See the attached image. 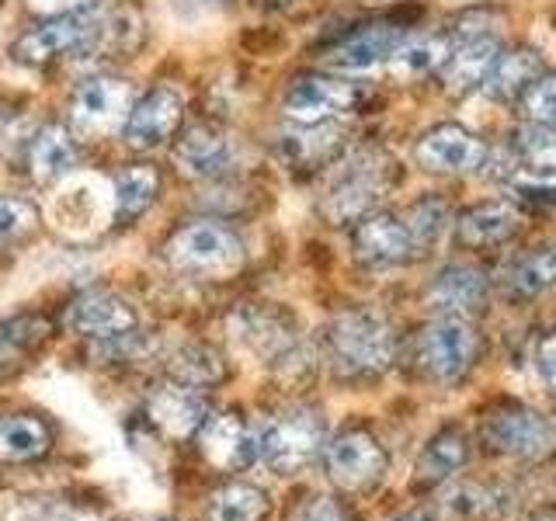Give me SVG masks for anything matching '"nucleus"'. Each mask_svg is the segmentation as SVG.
<instances>
[{
  "label": "nucleus",
  "mask_w": 556,
  "mask_h": 521,
  "mask_svg": "<svg viewBox=\"0 0 556 521\" xmlns=\"http://www.w3.org/2000/svg\"><path fill=\"white\" fill-rule=\"evenodd\" d=\"M52 448V431L31 414H0V462H35Z\"/></svg>",
  "instance_id": "bb28decb"
},
{
  "label": "nucleus",
  "mask_w": 556,
  "mask_h": 521,
  "mask_svg": "<svg viewBox=\"0 0 556 521\" xmlns=\"http://www.w3.org/2000/svg\"><path fill=\"white\" fill-rule=\"evenodd\" d=\"M49 330L52 323L42 313H22V317H11L0 323V379L11 376L17 365L49 338Z\"/></svg>",
  "instance_id": "cd10ccee"
},
{
  "label": "nucleus",
  "mask_w": 556,
  "mask_h": 521,
  "mask_svg": "<svg viewBox=\"0 0 556 521\" xmlns=\"http://www.w3.org/2000/svg\"><path fill=\"white\" fill-rule=\"evenodd\" d=\"M181 118H185V98L174 91V87H153L143 98H136L132 104V115L126 122V143L132 150H156L164 147L167 139L178 136L181 129Z\"/></svg>",
  "instance_id": "4468645a"
},
{
  "label": "nucleus",
  "mask_w": 556,
  "mask_h": 521,
  "mask_svg": "<svg viewBox=\"0 0 556 521\" xmlns=\"http://www.w3.org/2000/svg\"><path fill=\"white\" fill-rule=\"evenodd\" d=\"M400 181V164L382 150H358L338 164V174L330 178L320 213L330 226H352L372 216L379 202L390 195V188Z\"/></svg>",
  "instance_id": "f257e3e1"
},
{
  "label": "nucleus",
  "mask_w": 556,
  "mask_h": 521,
  "mask_svg": "<svg viewBox=\"0 0 556 521\" xmlns=\"http://www.w3.org/2000/svg\"><path fill=\"white\" fill-rule=\"evenodd\" d=\"M508 289L518 300H535L556 289V243H543L529 254H521L508 271Z\"/></svg>",
  "instance_id": "c756f323"
},
{
  "label": "nucleus",
  "mask_w": 556,
  "mask_h": 521,
  "mask_svg": "<svg viewBox=\"0 0 556 521\" xmlns=\"http://www.w3.org/2000/svg\"><path fill=\"white\" fill-rule=\"evenodd\" d=\"M404 219H407V230H410V240H414V251H425V254L445 237V230L452 226L448 202L439 199V195L417 199L404 213Z\"/></svg>",
  "instance_id": "72a5a7b5"
},
{
  "label": "nucleus",
  "mask_w": 556,
  "mask_h": 521,
  "mask_svg": "<svg viewBox=\"0 0 556 521\" xmlns=\"http://www.w3.org/2000/svg\"><path fill=\"white\" fill-rule=\"evenodd\" d=\"M324 466L330 480L341 483L344 491H365L387 473V448L369 431L348 428L324 445Z\"/></svg>",
  "instance_id": "9b49d317"
},
{
  "label": "nucleus",
  "mask_w": 556,
  "mask_h": 521,
  "mask_svg": "<svg viewBox=\"0 0 556 521\" xmlns=\"http://www.w3.org/2000/svg\"><path fill=\"white\" fill-rule=\"evenodd\" d=\"M233 330L251 355L275 365V369H300V365H306V347L295 338L289 317H282V313L268 306H248L233 317Z\"/></svg>",
  "instance_id": "6e6552de"
},
{
  "label": "nucleus",
  "mask_w": 556,
  "mask_h": 521,
  "mask_svg": "<svg viewBox=\"0 0 556 521\" xmlns=\"http://www.w3.org/2000/svg\"><path fill=\"white\" fill-rule=\"evenodd\" d=\"M543 74H546L543 52L532 46H515L501 52V60L494 63L483 87L494 101H515V98H526V91Z\"/></svg>",
  "instance_id": "b1692460"
},
{
  "label": "nucleus",
  "mask_w": 556,
  "mask_h": 521,
  "mask_svg": "<svg viewBox=\"0 0 556 521\" xmlns=\"http://www.w3.org/2000/svg\"><path fill=\"white\" fill-rule=\"evenodd\" d=\"M407 25L400 22H369L330 46L324 52V63L338 74H365L379 63H390L393 52L407 42Z\"/></svg>",
  "instance_id": "f8f14e48"
},
{
  "label": "nucleus",
  "mask_w": 556,
  "mask_h": 521,
  "mask_svg": "<svg viewBox=\"0 0 556 521\" xmlns=\"http://www.w3.org/2000/svg\"><path fill=\"white\" fill-rule=\"evenodd\" d=\"M466 459H469V439L459 428H445L425 445L421 459H417V476L428 483H439L456 473V469H463Z\"/></svg>",
  "instance_id": "2f4dec72"
},
{
  "label": "nucleus",
  "mask_w": 556,
  "mask_h": 521,
  "mask_svg": "<svg viewBox=\"0 0 556 521\" xmlns=\"http://www.w3.org/2000/svg\"><path fill=\"white\" fill-rule=\"evenodd\" d=\"M348 136H352V129L341 126L338 118H330V122H317V126H300L295 132L282 136L278 153H282V161L292 164L295 170L338 167V161L348 150Z\"/></svg>",
  "instance_id": "6ab92c4d"
},
{
  "label": "nucleus",
  "mask_w": 556,
  "mask_h": 521,
  "mask_svg": "<svg viewBox=\"0 0 556 521\" xmlns=\"http://www.w3.org/2000/svg\"><path fill=\"white\" fill-rule=\"evenodd\" d=\"M448 52H452V31H445V35H407V42L393 52L390 69H393V77L414 84V80H425V77L439 74L448 60Z\"/></svg>",
  "instance_id": "a878e982"
},
{
  "label": "nucleus",
  "mask_w": 556,
  "mask_h": 521,
  "mask_svg": "<svg viewBox=\"0 0 556 521\" xmlns=\"http://www.w3.org/2000/svg\"><path fill=\"white\" fill-rule=\"evenodd\" d=\"M226 372L223 358L213 352V347L205 344H185L174 352L170 358V376L178 382H188V386H213V382H219Z\"/></svg>",
  "instance_id": "f704fd0d"
},
{
  "label": "nucleus",
  "mask_w": 556,
  "mask_h": 521,
  "mask_svg": "<svg viewBox=\"0 0 556 521\" xmlns=\"http://www.w3.org/2000/svg\"><path fill=\"white\" fill-rule=\"evenodd\" d=\"M483 439L504 456H543L553 445V424L532 407H504L486 417Z\"/></svg>",
  "instance_id": "dca6fc26"
},
{
  "label": "nucleus",
  "mask_w": 556,
  "mask_h": 521,
  "mask_svg": "<svg viewBox=\"0 0 556 521\" xmlns=\"http://www.w3.org/2000/svg\"><path fill=\"white\" fill-rule=\"evenodd\" d=\"M161 195V170L153 164H132L115 178V216L118 223H132Z\"/></svg>",
  "instance_id": "c85d7f7f"
},
{
  "label": "nucleus",
  "mask_w": 556,
  "mask_h": 521,
  "mask_svg": "<svg viewBox=\"0 0 556 521\" xmlns=\"http://www.w3.org/2000/svg\"><path fill=\"white\" fill-rule=\"evenodd\" d=\"M202 452L216 466H243L257 456V439H251L240 414H213L199 431Z\"/></svg>",
  "instance_id": "393cba45"
},
{
  "label": "nucleus",
  "mask_w": 556,
  "mask_h": 521,
  "mask_svg": "<svg viewBox=\"0 0 556 521\" xmlns=\"http://www.w3.org/2000/svg\"><path fill=\"white\" fill-rule=\"evenodd\" d=\"M521 112L532 126L556 129V74H543L529 87L526 98H521Z\"/></svg>",
  "instance_id": "e433bc0d"
},
{
  "label": "nucleus",
  "mask_w": 556,
  "mask_h": 521,
  "mask_svg": "<svg viewBox=\"0 0 556 521\" xmlns=\"http://www.w3.org/2000/svg\"><path fill=\"white\" fill-rule=\"evenodd\" d=\"M230 139L223 136V129L208 126V122L188 126L178 143H174V167L191 181H216L230 170Z\"/></svg>",
  "instance_id": "a211bd4d"
},
{
  "label": "nucleus",
  "mask_w": 556,
  "mask_h": 521,
  "mask_svg": "<svg viewBox=\"0 0 556 521\" xmlns=\"http://www.w3.org/2000/svg\"><path fill=\"white\" fill-rule=\"evenodd\" d=\"M535 372L543 379V386L556 393V327H549L535 344Z\"/></svg>",
  "instance_id": "58836bf2"
},
{
  "label": "nucleus",
  "mask_w": 556,
  "mask_h": 521,
  "mask_svg": "<svg viewBox=\"0 0 556 521\" xmlns=\"http://www.w3.org/2000/svg\"><path fill=\"white\" fill-rule=\"evenodd\" d=\"M515 161L529 178H556V129L529 126L515 136Z\"/></svg>",
  "instance_id": "473e14b6"
},
{
  "label": "nucleus",
  "mask_w": 556,
  "mask_h": 521,
  "mask_svg": "<svg viewBox=\"0 0 556 521\" xmlns=\"http://www.w3.org/2000/svg\"><path fill=\"white\" fill-rule=\"evenodd\" d=\"M521 230V213L518 205L508 199H494V202H480L469 205L466 213H459L456 219V240L463 247H497V243L511 240Z\"/></svg>",
  "instance_id": "412c9836"
},
{
  "label": "nucleus",
  "mask_w": 556,
  "mask_h": 521,
  "mask_svg": "<svg viewBox=\"0 0 556 521\" xmlns=\"http://www.w3.org/2000/svg\"><path fill=\"white\" fill-rule=\"evenodd\" d=\"M330 358L334 369L348 379H372L390 369L396 338L390 323L372 309H344L330 323Z\"/></svg>",
  "instance_id": "f03ea898"
},
{
  "label": "nucleus",
  "mask_w": 556,
  "mask_h": 521,
  "mask_svg": "<svg viewBox=\"0 0 556 521\" xmlns=\"http://www.w3.org/2000/svg\"><path fill=\"white\" fill-rule=\"evenodd\" d=\"M352 247L362 265H372V268L404 265V260H410L417 254L410 230H407V219L396 213H372L362 223H355Z\"/></svg>",
  "instance_id": "f3484780"
},
{
  "label": "nucleus",
  "mask_w": 556,
  "mask_h": 521,
  "mask_svg": "<svg viewBox=\"0 0 556 521\" xmlns=\"http://www.w3.org/2000/svg\"><path fill=\"white\" fill-rule=\"evenodd\" d=\"M292 521H344V511L338 508V500L317 494V497H306L300 508H295Z\"/></svg>",
  "instance_id": "a19ab883"
},
{
  "label": "nucleus",
  "mask_w": 556,
  "mask_h": 521,
  "mask_svg": "<svg viewBox=\"0 0 556 521\" xmlns=\"http://www.w3.org/2000/svg\"><path fill=\"white\" fill-rule=\"evenodd\" d=\"M147 414L156 428L170 434V439H188V434L202 431V424L208 421L199 386H188V382L156 386L147 399Z\"/></svg>",
  "instance_id": "aec40b11"
},
{
  "label": "nucleus",
  "mask_w": 556,
  "mask_h": 521,
  "mask_svg": "<svg viewBox=\"0 0 556 521\" xmlns=\"http://www.w3.org/2000/svg\"><path fill=\"white\" fill-rule=\"evenodd\" d=\"M425 300L434 313H442V317H469V313L480 309L486 300V278L483 271L469 265H448L434 275Z\"/></svg>",
  "instance_id": "4be33fe9"
},
{
  "label": "nucleus",
  "mask_w": 556,
  "mask_h": 521,
  "mask_svg": "<svg viewBox=\"0 0 556 521\" xmlns=\"http://www.w3.org/2000/svg\"><path fill=\"white\" fill-rule=\"evenodd\" d=\"M98 0H25V8L35 14H46V17H60V14H74V11H87Z\"/></svg>",
  "instance_id": "79ce46f5"
},
{
  "label": "nucleus",
  "mask_w": 556,
  "mask_h": 521,
  "mask_svg": "<svg viewBox=\"0 0 556 521\" xmlns=\"http://www.w3.org/2000/svg\"><path fill=\"white\" fill-rule=\"evenodd\" d=\"M501 52H504V39L494 17L480 11L463 14L459 22L452 25V52L445 66L439 69L442 87L456 98L477 91V87H483L486 77H491Z\"/></svg>",
  "instance_id": "7ed1b4c3"
},
{
  "label": "nucleus",
  "mask_w": 556,
  "mask_h": 521,
  "mask_svg": "<svg viewBox=\"0 0 556 521\" xmlns=\"http://www.w3.org/2000/svg\"><path fill=\"white\" fill-rule=\"evenodd\" d=\"M320 445H324V421L317 417V410L292 407L261 428L257 459L278 476H292L313 462Z\"/></svg>",
  "instance_id": "39448f33"
},
{
  "label": "nucleus",
  "mask_w": 556,
  "mask_h": 521,
  "mask_svg": "<svg viewBox=\"0 0 556 521\" xmlns=\"http://www.w3.org/2000/svg\"><path fill=\"white\" fill-rule=\"evenodd\" d=\"M504 508V497L483 483H456L452 491L442 497V511L448 518H491Z\"/></svg>",
  "instance_id": "c9c22d12"
},
{
  "label": "nucleus",
  "mask_w": 556,
  "mask_h": 521,
  "mask_svg": "<svg viewBox=\"0 0 556 521\" xmlns=\"http://www.w3.org/2000/svg\"><path fill=\"white\" fill-rule=\"evenodd\" d=\"M156 521H174V518H156Z\"/></svg>",
  "instance_id": "c03bdc74"
},
{
  "label": "nucleus",
  "mask_w": 556,
  "mask_h": 521,
  "mask_svg": "<svg viewBox=\"0 0 556 521\" xmlns=\"http://www.w3.org/2000/svg\"><path fill=\"white\" fill-rule=\"evenodd\" d=\"M77 161H80L77 139H74V132L63 129V126H46V129H39L31 143H28V153H25L28 174L39 185H56V181H63L66 174L77 167Z\"/></svg>",
  "instance_id": "5701e85b"
},
{
  "label": "nucleus",
  "mask_w": 556,
  "mask_h": 521,
  "mask_svg": "<svg viewBox=\"0 0 556 521\" xmlns=\"http://www.w3.org/2000/svg\"><path fill=\"white\" fill-rule=\"evenodd\" d=\"M393 521H428L425 514H400V518H393Z\"/></svg>",
  "instance_id": "37998d69"
},
{
  "label": "nucleus",
  "mask_w": 556,
  "mask_h": 521,
  "mask_svg": "<svg viewBox=\"0 0 556 521\" xmlns=\"http://www.w3.org/2000/svg\"><path fill=\"white\" fill-rule=\"evenodd\" d=\"M480 338L466 317H439L421 338V365L431 379L459 382L477 365Z\"/></svg>",
  "instance_id": "1a4fd4ad"
},
{
  "label": "nucleus",
  "mask_w": 556,
  "mask_h": 521,
  "mask_svg": "<svg viewBox=\"0 0 556 521\" xmlns=\"http://www.w3.org/2000/svg\"><path fill=\"white\" fill-rule=\"evenodd\" d=\"M63 327L74 330L80 338L104 341V338H118L136 330L139 317L122 295L104 292V289H87L77 300H70V306L63 309Z\"/></svg>",
  "instance_id": "2eb2a0df"
},
{
  "label": "nucleus",
  "mask_w": 556,
  "mask_h": 521,
  "mask_svg": "<svg viewBox=\"0 0 556 521\" xmlns=\"http://www.w3.org/2000/svg\"><path fill=\"white\" fill-rule=\"evenodd\" d=\"M136 91L122 77H87L70 98V126L84 139H104L126 129L132 115Z\"/></svg>",
  "instance_id": "0eeeda50"
},
{
  "label": "nucleus",
  "mask_w": 556,
  "mask_h": 521,
  "mask_svg": "<svg viewBox=\"0 0 556 521\" xmlns=\"http://www.w3.org/2000/svg\"><path fill=\"white\" fill-rule=\"evenodd\" d=\"M101 31V17L91 11H74V14H60L49 17L39 28L25 31L22 39L11 46L14 63L22 66H46L70 52H80V56H91L94 42Z\"/></svg>",
  "instance_id": "423d86ee"
},
{
  "label": "nucleus",
  "mask_w": 556,
  "mask_h": 521,
  "mask_svg": "<svg viewBox=\"0 0 556 521\" xmlns=\"http://www.w3.org/2000/svg\"><path fill=\"white\" fill-rule=\"evenodd\" d=\"M39 213L28 199H0V243H11L35 230Z\"/></svg>",
  "instance_id": "4c0bfd02"
},
{
  "label": "nucleus",
  "mask_w": 556,
  "mask_h": 521,
  "mask_svg": "<svg viewBox=\"0 0 556 521\" xmlns=\"http://www.w3.org/2000/svg\"><path fill=\"white\" fill-rule=\"evenodd\" d=\"M268 494L254 483H226L208 497V521H265Z\"/></svg>",
  "instance_id": "7c9ffc66"
},
{
  "label": "nucleus",
  "mask_w": 556,
  "mask_h": 521,
  "mask_svg": "<svg viewBox=\"0 0 556 521\" xmlns=\"http://www.w3.org/2000/svg\"><path fill=\"white\" fill-rule=\"evenodd\" d=\"M358 101V87L327 74H300L282 94V112L295 126H317V122L341 118Z\"/></svg>",
  "instance_id": "9d476101"
},
{
  "label": "nucleus",
  "mask_w": 556,
  "mask_h": 521,
  "mask_svg": "<svg viewBox=\"0 0 556 521\" xmlns=\"http://www.w3.org/2000/svg\"><path fill=\"white\" fill-rule=\"evenodd\" d=\"M164 257L170 268H178L185 275L216 278V275H230L240 268L243 243L237 240L230 226L199 219V223L181 226V230L164 243Z\"/></svg>",
  "instance_id": "20e7f679"
},
{
  "label": "nucleus",
  "mask_w": 556,
  "mask_h": 521,
  "mask_svg": "<svg viewBox=\"0 0 556 521\" xmlns=\"http://www.w3.org/2000/svg\"><path fill=\"white\" fill-rule=\"evenodd\" d=\"M0 521H52V508L39 497H14L0 508Z\"/></svg>",
  "instance_id": "ea45409f"
},
{
  "label": "nucleus",
  "mask_w": 556,
  "mask_h": 521,
  "mask_svg": "<svg viewBox=\"0 0 556 521\" xmlns=\"http://www.w3.org/2000/svg\"><path fill=\"white\" fill-rule=\"evenodd\" d=\"M414 156L431 174H469L486 164V147L480 136L456 126V122H442L417 139Z\"/></svg>",
  "instance_id": "ddd939ff"
}]
</instances>
